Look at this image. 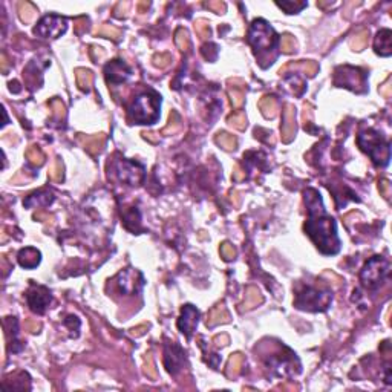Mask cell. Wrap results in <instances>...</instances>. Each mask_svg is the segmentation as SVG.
<instances>
[{
	"label": "cell",
	"mask_w": 392,
	"mask_h": 392,
	"mask_svg": "<svg viewBox=\"0 0 392 392\" xmlns=\"http://www.w3.org/2000/svg\"><path fill=\"white\" fill-rule=\"evenodd\" d=\"M305 202L309 218L305 224V232L317 245V249L325 255H336L340 249L334 219L329 218L322 205V198L314 189L305 192Z\"/></svg>",
	"instance_id": "1"
},
{
	"label": "cell",
	"mask_w": 392,
	"mask_h": 392,
	"mask_svg": "<svg viewBox=\"0 0 392 392\" xmlns=\"http://www.w3.org/2000/svg\"><path fill=\"white\" fill-rule=\"evenodd\" d=\"M357 144L365 153L371 156V159L377 166L383 167L389 162V144L383 139V136L379 132L373 129L360 132V135L357 136Z\"/></svg>",
	"instance_id": "2"
},
{
	"label": "cell",
	"mask_w": 392,
	"mask_h": 392,
	"mask_svg": "<svg viewBox=\"0 0 392 392\" xmlns=\"http://www.w3.org/2000/svg\"><path fill=\"white\" fill-rule=\"evenodd\" d=\"M132 121L138 125H153L159 115V97L155 92L141 94L131 109Z\"/></svg>",
	"instance_id": "3"
},
{
	"label": "cell",
	"mask_w": 392,
	"mask_h": 392,
	"mask_svg": "<svg viewBox=\"0 0 392 392\" xmlns=\"http://www.w3.org/2000/svg\"><path fill=\"white\" fill-rule=\"evenodd\" d=\"M249 43L252 45L253 52L258 57L261 52H266V51L273 49V46L276 43V32L270 25L265 22V20L258 18L250 26Z\"/></svg>",
	"instance_id": "4"
},
{
	"label": "cell",
	"mask_w": 392,
	"mask_h": 392,
	"mask_svg": "<svg viewBox=\"0 0 392 392\" xmlns=\"http://www.w3.org/2000/svg\"><path fill=\"white\" fill-rule=\"evenodd\" d=\"M331 300H333L331 293L306 286L303 291L297 294L294 305L299 309H306V311H325L328 305L331 303Z\"/></svg>",
	"instance_id": "5"
},
{
	"label": "cell",
	"mask_w": 392,
	"mask_h": 392,
	"mask_svg": "<svg viewBox=\"0 0 392 392\" xmlns=\"http://www.w3.org/2000/svg\"><path fill=\"white\" fill-rule=\"evenodd\" d=\"M389 273V262L382 256L371 258L360 273L362 283L366 288H377Z\"/></svg>",
	"instance_id": "6"
},
{
	"label": "cell",
	"mask_w": 392,
	"mask_h": 392,
	"mask_svg": "<svg viewBox=\"0 0 392 392\" xmlns=\"http://www.w3.org/2000/svg\"><path fill=\"white\" fill-rule=\"evenodd\" d=\"M334 85L339 88H346L354 92L365 91V74L359 68L339 66L334 71Z\"/></svg>",
	"instance_id": "7"
},
{
	"label": "cell",
	"mask_w": 392,
	"mask_h": 392,
	"mask_svg": "<svg viewBox=\"0 0 392 392\" xmlns=\"http://www.w3.org/2000/svg\"><path fill=\"white\" fill-rule=\"evenodd\" d=\"M66 18L58 15H46L37 23L34 34L42 38H58L61 34L66 32Z\"/></svg>",
	"instance_id": "8"
},
{
	"label": "cell",
	"mask_w": 392,
	"mask_h": 392,
	"mask_svg": "<svg viewBox=\"0 0 392 392\" xmlns=\"http://www.w3.org/2000/svg\"><path fill=\"white\" fill-rule=\"evenodd\" d=\"M115 172L120 178V181L126 182L128 185H138L142 181L144 169L142 166L128 159H120L115 164Z\"/></svg>",
	"instance_id": "9"
},
{
	"label": "cell",
	"mask_w": 392,
	"mask_h": 392,
	"mask_svg": "<svg viewBox=\"0 0 392 392\" xmlns=\"http://www.w3.org/2000/svg\"><path fill=\"white\" fill-rule=\"evenodd\" d=\"M51 299H52L51 293L45 286H31L26 294V300H28L31 311L37 314H43L46 311L48 305L51 303Z\"/></svg>",
	"instance_id": "10"
},
{
	"label": "cell",
	"mask_w": 392,
	"mask_h": 392,
	"mask_svg": "<svg viewBox=\"0 0 392 392\" xmlns=\"http://www.w3.org/2000/svg\"><path fill=\"white\" fill-rule=\"evenodd\" d=\"M280 132H282V141L283 142H291L296 136L297 132V126H296V108L290 103H286L283 106V112H282V126H280Z\"/></svg>",
	"instance_id": "11"
},
{
	"label": "cell",
	"mask_w": 392,
	"mask_h": 392,
	"mask_svg": "<svg viewBox=\"0 0 392 392\" xmlns=\"http://www.w3.org/2000/svg\"><path fill=\"white\" fill-rule=\"evenodd\" d=\"M198 317H199V313L193 305H185L182 308L181 317L178 319V328L187 339H190L195 331V328L198 325Z\"/></svg>",
	"instance_id": "12"
},
{
	"label": "cell",
	"mask_w": 392,
	"mask_h": 392,
	"mask_svg": "<svg viewBox=\"0 0 392 392\" xmlns=\"http://www.w3.org/2000/svg\"><path fill=\"white\" fill-rule=\"evenodd\" d=\"M141 285H142V276L138 271L132 270V268H128L126 271L118 274V286L121 288L123 293L135 294Z\"/></svg>",
	"instance_id": "13"
},
{
	"label": "cell",
	"mask_w": 392,
	"mask_h": 392,
	"mask_svg": "<svg viewBox=\"0 0 392 392\" xmlns=\"http://www.w3.org/2000/svg\"><path fill=\"white\" fill-rule=\"evenodd\" d=\"M132 71L123 63L121 60H114L106 66V78L108 83L111 85H120L123 81H126L131 77Z\"/></svg>",
	"instance_id": "14"
},
{
	"label": "cell",
	"mask_w": 392,
	"mask_h": 392,
	"mask_svg": "<svg viewBox=\"0 0 392 392\" xmlns=\"http://www.w3.org/2000/svg\"><path fill=\"white\" fill-rule=\"evenodd\" d=\"M374 49L382 57H389L392 54V32L389 29H382L377 32L374 40Z\"/></svg>",
	"instance_id": "15"
},
{
	"label": "cell",
	"mask_w": 392,
	"mask_h": 392,
	"mask_svg": "<svg viewBox=\"0 0 392 392\" xmlns=\"http://www.w3.org/2000/svg\"><path fill=\"white\" fill-rule=\"evenodd\" d=\"M78 139L83 142L85 149H86L92 156H95V155L101 153L103 147H105L106 135H105V133H97V135H92V136H83V135H80Z\"/></svg>",
	"instance_id": "16"
},
{
	"label": "cell",
	"mask_w": 392,
	"mask_h": 392,
	"mask_svg": "<svg viewBox=\"0 0 392 392\" xmlns=\"http://www.w3.org/2000/svg\"><path fill=\"white\" fill-rule=\"evenodd\" d=\"M262 302H263V296H262L259 288L258 286H249L245 290V297H244V302L239 305V309L241 311H250V309L256 308Z\"/></svg>",
	"instance_id": "17"
},
{
	"label": "cell",
	"mask_w": 392,
	"mask_h": 392,
	"mask_svg": "<svg viewBox=\"0 0 392 392\" xmlns=\"http://www.w3.org/2000/svg\"><path fill=\"white\" fill-rule=\"evenodd\" d=\"M229 322H230V314H229V311H227L225 305L221 302L209 313L207 320H205V325L213 328L216 325H224V323H229Z\"/></svg>",
	"instance_id": "18"
},
{
	"label": "cell",
	"mask_w": 392,
	"mask_h": 392,
	"mask_svg": "<svg viewBox=\"0 0 392 392\" xmlns=\"http://www.w3.org/2000/svg\"><path fill=\"white\" fill-rule=\"evenodd\" d=\"M54 201V195H52V192H48V190H38V192H34V193H31L25 201H23V204L26 205V207H40V205H49L51 202Z\"/></svg>",
	"instance_id": "19"
},
{
	"label": "cell",
	"mask_w": 392,
	"mask_h": 392,
	"mask_svg": "<svg viewBox=\"0 0 392 392\" xmlns=\"http://www.w3.org/2000/svg\"><path fill=\"white\" fill-rule=\"evenodd\" d=\"M17 259H18V263L23 268H35L40 263V252L32 249V247H28V249H23L18 252Z\"/></svg>",
	"instance_id": "20"
},
{
	"label": "cell",
	"mask_w": 392,
	"mask_h": 392,
	"mask_svg": "<svg viewBox=\"0 0 392 392\" xmlns=\"http://www.w3.org/2000/svg\"><path fill=\"white\" fill-rule=\"evenodd\" d=\"M290 69H294V71L302 69L305 75H308V77H314V75L317 74V71H319V66H317L316 61H313V60H306V61H300V63H288L286 66H283V68L279 71V74L283 75V74H286V71H290Z\"/></svg>",
	"instance_id": "21"
},
{
	"label": "cell",
	"mask_w": 392,
	"mask_h": 392,
	"mask_svg": "<svg viewBox=\"0 0 392 392\" xmlns=\"http://www.w3.org/2000/svg\"><path fill=\"white\" fill-rule=\"evenodd\" d=\"M75 78H77V86L80 91L89 92L92 88V81H94V74L89 69L85 68H78L75 69Z\"/></svg>",
	"instance_id": "22"
},
{
	"label": "cell",
	"mask_w": 392,
	"mask_h": 392,
	"mask_svg": "<svg viewBox=\"0 0 392 392\" xmlns=\"http://www.w3.org/2000/svg\"><path fill=\"white\" fill-rule=\"evenodd\" d=\"M259 109H261V114L266 118V120H271L276 117L277 114V101L274 97L271 95H266L263 98H261L259 101Z\"/></svg>",
	"instance_id": "23"
},
{
	"label": "cell",
	"mask_w": 392,
	"mask_h": 392,
	"mask_svg": "<svg viewBox=\"0 0 392 392\" xmlns=\"http://www.w3.org/2000/svg\"><path fill=\"white\" fill-rule=\"evenodd\" d=\"M244 365V356L236 353V354H232L229 362H227V368H225V376L229 379H235L239 373H241V368Z\"/></svg>",
	"instance_id": "24"
},
{
	"label": "cell",
	"mask_w": 392,
	"mask_h": 392,
	"mask_svg": "<svg viewBox=\"0 0 392 392\" xmlns=\"http://www.w3.org/2000/svg\"><path fill=\"white\" fill-rule=\"evenodd\" d=\"M94 34L100 35V37H105V38H111V40H114V42H118V40L123 37V31L121 29H118L114 25H108V23H103L101 26L95 28Z\"/></svg>",
	"instance_id": "25"
},
{
	"label": "cell",
	"mask_w": 392,
	"mask_h": 392,
	"mask_svg": "<svg viewBox=\"0 0 392 392\" xmlns=\"http://www.w3.org/2000/svg\"><path fill=\"white\" fill-rule=\"evenodd\" d=\"M369 40V31L368 29H359L353 37L349 40V46L353 51H363L368 45Z\"/></svg>",
	"instance_id": "26"
},
{
	"label": "cell",
	"mask_w": 392,
	"mask_h": 392,
	"mask_svg": "<svg viewBox=\"0 0 392 392\" xmlns=\"http://www.w3.org/2000/svg\"><path fill=\"white\" fill-rule=\"evenodd\" d=\"M17 11H18L20 20H22L23 23H31L35 18V14H37V8L29 2H18Z\"/></svg>",
	"instance_id": "27"
},
{
	"label": "cell",
	"mask_w": 392,
	"mask_h": 392,
	"mask_svg": "<svg viewBox=\"0 0 392 392\" xmlns=\"http://www.w3.org/2000/svg\"><path fill=\"white\" fill-rule=\"evenodd\" d=\"M215 141H216L218 146H221L227 152H232L238 147V139L227 132H218L215 136Z\"/></svg>",
	"instance_id": "28"
},
{
	"label": "cell",
	"mask_w": 392,
	"mask_h": 392,
	"mask_svg": "<svg viewBox=\"0 0 392 392\" xmlns=\"http://www.w3.org/2000/svg\"><path fill=\"white\" fill-rule=\"evenodd\" d=\"M26 159L32 164V166H37V167L43 166V164H45V155H43V152L40 150L37 146H29V147H28V150H26Z\"/></svg>",
	"instance_id": "29"
},
{
	"label": "cell",
	"mask_w": 392,
	"mask_h": 392,
	"mask_svg": "<svg viewBox=\"0 0 392 392\" xmlns=\"http://www.w3.org/2000/svg\"><path fill=\"white\" fill-rule=\"evenodd\" d=\"M181 128V117L176 111H172L170 115H169V123L167 126L162 129V135H172L175 132H178V129Z\"/></svg>",
	"instance_id": "30"
},
{
	"label": "cell",
	"mask_w": 392,
	"mask_h": 392,
	"mask_svg": "<svg viewBox=\"0 0 392 392\" xmlns=\"http://www.w3.org/2000/svg\"><path fill=\"white\" fill-rule=\"evenodd\" d=\"M49 178L54 181V182H61L65 178V166H63V161L61 159H55L54 164L51 166L49 172H48Z\"/></svg>",
	"instance_id": "31"
},
{
	"label": "cell",
	"mask_w": 392,
	"mask_h": 392,
	"mask_svg": "<svg viewBox=\"0 0 392 392\" xmlns=\"http://www.w3.org/2000/svg\"><path fill=\"white\" fill-rule=\"evenodd\" d=\"M175 43L178 46V49L181 51H187L190 48V38H189V32L187 29L184 28H178L175 32Z\"/></svg>",
	"instance_id": "32"
},
{
	"label": "cell",
	"mask_w": 392,
	"mask_h": 392,
	"mask_svg": "<svg viewBox=\"0 0 392 392\" xmlns=\"http://www.w3.org/2000/svg\"><path fill=\"white\" fill-rule=\"evenodd\" d=\"M195 31L198 34V37L201 40H207L212 34V29H210V23L207 22V20H204V18H199L195 22Z\"/></svg>",
	"instance_id": "33"
},
{
	"label": "cell",
	"mask_w": 392,
	"mask_h": 392,
	"mask_svg": "<svg viewBox=\"0 0 392 392\" xmlns=\"http://www.w3.org/2000/svg\"><path fill=\"white\" fill-rule=\"evenodd\" d=\"M297 48V43H296V40L291 34H283L282 38H280V51L283 54H291L294 52Z\"/></svg>",
	"instance_id": "34"
},
{
	"label": "cell",
	"mask_w": 392,
	"mask_h": 392,
	"mask_svg": "<svg viewBox=\"0 0 392 392\" xmlns=\"http://www.w3.org/2000/svg\"><path fill=\"white\" fill-rule=\"evenodd\" d=\"M229 97H230V101H232V106H233L235 109L242 108L244 100H245V94H244L242 89H238V88L230 86V88H229Z\"/></svg>",
	"instance_id": "35"
},
{
	"label": "cell",
	"mask_w": 392,
	"mask_h": 392,
	"mask_svg": "<svg viewBox=\"0 0 392 392\" xmlns=\"http://www.w3.org/2000/svg\"><path fill=\"white\" fill-rule=\"evenodd\" d=\"M142 371L150 380H156L158 379V373H156V368H155V363H153L152 353H147L146 357H144V368H142Z\"/></svg>",
	"instance_id": "36"
},
{
	"label": "cell",
	"mask_w": 392,
	"mask_h": 392,
	"mask_svg": "<svg viewBox=\"0 0 392 392\" xmlns=\"http://www.w3.org/2000/svg\"><path fill=\"white\" fill-rule=\"evenodd\" d=\"M51 109H52V114H54V118L57 121H63L66 118V108L63 105V101L55 98L51 101Z\"/></svg>",
	"instance_id": "37"
},
{
	"label": "cell",
	"mask_w": 392,
	"mask_h": 392,
	"mask_svg": "<svg viewBox=\"0 0 392 392\" xmlns=\"http://www.w3.org/2000/svg\"><path fill=\"white\" fill-rule=\"evenodd\" d=\"M227 123H229L232 128L238 129V131H245L247 129V118H245V115L242 112L230 115L229 118H227Z\"/></svg>",
	"instance_id": "38"
},
{
	"label": "cell",
	"mask_w": 392,
	"mask_h": 392,
	"mask_svg": "<svg viewBox=\"0 0 392 392\" xmlns=\"http://www.w3.org/2000/svg\"><path fill=\"white\" fill-rule=\"evenodd\" d=\"M276 5L282 8L286 14H296L306 6L305 2H277Z\"/></svg>",
	"instance_id": "39"
},
{
	"label": "cell",
	"mask_w": 392,
	"mask_h": 392,
	"mask_svg": "<svg viewBox=\"0 0 392 392\" xmlns=\"http://www.w3.org/2000/svg\"><path fill=\"white\" fill-rule=\"evenodd\" d=\"M152 61H153V66L164 69V68H167V66L170 65V61H172V55H170V54H167V52H159V54H155V55H153Z\"/></svg>",
	"instance_id": "40"
},
{
	"label": "cell",
	"mask_w": 392,
	"mask_h": 392,
	"mask_svg": "<svg viewBox=\"0 0 392 392\" xmlns=\"http://www.w3.org/2000/svg\"><path fill=\"white\" fill-rule=\"evenodd\" d=\"M201 54L204 55L205 60H209V61H215L218 58V54H219V49L215 43H207V45H204L201 48Z\"/></svg>",
	"instance_id": "41"
},
{
	"label": "cell",
	"mask_w": 392,
	"mask_h": 392,
	"mask_svg": "<svg viewBox=\"0 0 392 392\" xmlns=\"http://www.w3.org/2000/svg\"><path fill=\"white\" fill-rule=\"evenodd\" d=\"M221 256L224 261L230 262L236 258V249L230 242H222L221 244Z\"/></svg>",
	"instance_id": "42"
},
{
	"label": "cell",
	"mask_w": 392,
	"mask_h": 392,
	"mask_svg": "<svg viewBox=\"0 0 392 392\" xmlns=\"http://www.w3.org/2000/svg\"><path fill=\"white\" fill-rule=\"evenodd\" d=\"M204 6L209 8L210 11H213V12H216V14H224L225 9H227L225 3L221 2V0H212V2H205Z\"/></svg>",
	"instance_id": "43"
},
{
	"label": "cell",
	"mask_w": 392,
	"mask_h": 392,
	"mask_svg": "<svg viewBox=\"0 0 392 392\" xmlns=\"http://www.w3.org/2000/svg\"><path fill=\"white\" fill-rule=\"evenodd\" d=\"M23 326H25L26 331L31 333V334H37L40 329H42V323L37 322V320H32V319H26L23 322Z\"/></svg>",
	"instance_id": "44"
},
{
	"label": "cell",
	"mask_w": 392,
	"mask_h": 392,
	"mask_svg": "<svg viewBox=\"0 0 392 392\" xmlns=\"http://www.w3.org/2000/svg\"><path fill=\"white\" fill-rule=\"evenodd\" d=\"M379 91H380V95L385 97V98H391L392 97V78L391 77L386 78V81L380 86Z\"/></svg>",
	"instance_id": "45"
},
{
	"label": "cell",
	"mask_w": 392,
	"mask_h": 392,
	"mask_svg": "<svg viewBox=\"0 0 392 392\" xmlns=\"http://www.w3.org/2000/svg\"><path fill=\"white\" fill-rule=\"evenodd\" d=\"M379 190H380V195L388 201L389 196H391V184H389L388 179H382L379 182Z\"/></svg>",
	"instance_id": "46"
},
{
	"label": "cell",
	"mask_w": 392,
	"mask_h": 392,
	"mask_svg": "<svg viewBox=\"0 0 392 392\" xmlns=\"http://www.w3.org/2000/svg\"><path fill=\"white\" fill-rule=\"evenodd\" d=\"M128 11H129V2H120L117 6H115V17L118 18H123L128 15Z\"/></svg>",
	"instance_id": "47"
},
{
	"label": "cell",
	"mask_w": 392,
	"mask_h": 392,
	"mask_svg": "<svg viewBox=\"0 0 392 392\" xmlns=\"http://www.w3.org/2000/svg\"><path fill=\"white\" fill-rule=\"evenodd\" d=\"M213 343L218 348H224V346H227L230 343V339H229V336H227V334H218V336L213 337Z\"/></svg>",
	"instance_id": "48"
},
{
	"label": "cell",
	"mask_w": 392,
	"mask_h": 392,
	"mask_svg": "<svg viewBox=\"0 0 392 392\" xmlns=\"http://www.w3.org/2000/svg\"><path fill=\"white\" fill-rule=\"evenodd\" d=\"M34 219L35 221H42V222H49V224H52L54 222V216L52 215H49V213H45V212H37L35 215H34Z\"/></svg>",
	"instance_id": "49"
},
{
	"label": "cell",
	"mask_w": 392,
	"mask_h": 392,
	"mask_svg": "<svg viewBox=\"0 0 392 392\" xmlns=\"http://www.w3.org/2000/svg\"><path fill=\"white\" fill-rule=\"evenodd\" d=\"M91 57H92V60L94 61H100L103 57H105V51H103L101 48H98V46H91Z\"/></svg>",
	"instance_id": "50"
},
{
	"label": "cell",
	"mask_w": 392,
	"mask_h": 392,
	"mask_svg": "<svg viewBox=\"0 0 392 392\" xmlns=\"http://www.w3.org/2000/svg\"><path fill=\"white\" fill-rule=\"evenodd\" d=\"M83 23H88V18L81 17V18L75 20V32L77 34H81V32H83V28H86V25H83Z\"/></svg>",
	"instance_id": "51"
},
{
	"label": "cell",
	"mask_w": 392,
	"mask_h": 392,
	"mask_svg": "<svg viewBox=\"0 0 392 392\" xmlns=\"http://www.w3.org/2000/svg\"><path fill=\"white\" fill-rule=\"evenodd\" d=\"M233 178H235L236 181H242V179L245 178V172L238 166V164L233 167Z\"/></svg>",
	"instance_id": "52"
},
{
	"label": "cell",
	"mask_w": 392,
	"mask_h": 392,
	"mask_svg": "<svg viewBox=\"0 0 392 392\" xmlns=\"http://www.w3.org/2000/svg\"><path fill=\"white\" fill-rule=\"evenodd\" d=\"M146 329H147V326H146V325H141V326L132 328V329H131V336H135V337H138V336L144 334V331H146Z\"/></svg>",
	"instance_id": "53"
},
{
	"label": "cell",
	"mask_w": 392,
	"mask_h": 392,
	"mask_svg": "<svg viewBox=\"0 0 392 392\" xmlns=\"http://www.w3.org/2000/svg\"><path fill=\"white\" fill-rule=\"evenodd\" d=\"M0 63H2V72L6 74V71H8V58H6L5 54L0 55Z\"/></svg>",
	"instance_id": "54"
},
{
	"label": "cell",
	"mask_w": 392,
	"mask_h": 392,
	"mask_svg": "<svg viewBox=\"0 0 392 392\" xmlns=\"http://www.w3.org/2000/svg\"><path fill=\"white\" fill-rule=\"evenodd\" d=\"M150 3L149 2H139L138 3V12H146L149 9Z\"/></svg>",
	"instance_id": "55"
},
{
	"label": "cell",
	"mask_w": 392,
	"mask_h": 392,
	"mask_svg": "<svg viewBox=\"0 0 392 392\" xmlns=\"http://www.w3.org/2000/svg\"><path fill=\"white\" fill-rule=\"evenodd\" d=\"M142 135H144V138L152 141V142H158V138H156L155 133H152V132H142Z\"/></svg>",
	"instance_id": "56"
}]
</instances>
